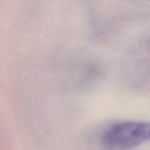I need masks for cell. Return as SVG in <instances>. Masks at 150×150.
Returning a JSON list of instances; mask_svg holds the SVG:
<instances>
[{"instance_id": "cell-1", "label": "cell", "mask_w": 150, "mask_h": 150, "mask_svg": "<svg viewBox=\"0 0 150 150\" xmlns=\"http://www.w3.org/2000/svg\"><path fill=\"white\" fill-rule=\"evenodd\" d=\"M109 150H127L150 142L149 121H119L107 127L101 137Z\"/></svg>"}]
</instances>
